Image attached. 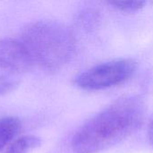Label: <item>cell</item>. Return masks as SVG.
<instances>
[{
	"mask_svg": "<svg viewBox=\"0 0 153 153\" xmlns=\"http://www.w3.org/2000/svg\"><path fill=\"white\" fill-rule=\"evenodd\" d=\"M143 102L136 97L116 100L88 120L72 139L75 153H98L122 142L143 124Z\"/></svg>",
	"mask_w": 153,
	"mask_h": 153,
	"instance_id": "1",
	"label": "cell"
},
{
	"mask_svg": "<svg viewBox=\"0 0 153 153\" xmlns=\"http://www.w3.org/2000/svg\"><path fill=\"white\" fill-rule=\"evenodd\" d=\"M32 64L47 72L65 65L74 54L76 41L73 32L64 24L40 21L29 24L19 39Z\"/></svg>",
	"mask_w": 153,
	"mask_h": 153,
	"instance_id": "2",
	"label": "cell"
},
{
	"mask_svg": "<svg viewBox=\"0 0 153 153\" xmlns=\"http://www.w3.org/2000/svg\"><path fill=\"white\" fill-rule=\"evenodd\" d=\"M32 67L19 39H0V95L14 91Z\"/></svg>",
	"mask_w": 153,
	"mask_h": 153,
	"instance_id": "3",
	"label": "cell"
},
{
	"mask_svg": "<svg viewBox=\"0 0 153 153\" xmlns=\"http://www.w3.org/2000/svg\"><path fill=\"white\" fill-rule=\"evenodd\" d=\"M136 70L133 59H118L106 62L91 67L81 74L75 83L87 91H100L123 84L128 81Z\"/></svg>",
	"mask_w": 153,
	"mask_h": 153,
	"instance_id": "4",
	"label": "cell"
},
{
	"mask_svg": "<svg viewBox=\"0 0 153 153\" xmlns=\"http://www.w3.org/2000/svg\"><path fill=\"white\" fill-rule=\"evenodd\" d=\"M21 126V121L15 117H0V152L16 137Z\"/></svg>",
	"mask_w": 153,
	"mask_h": 153,
	"instance_id": "5",
	"label": "cell"
},
{
	"mask_svg": "<svg viewBox=\"0 0 153 153\" xmlns=\"http://www.w3.org/2000/svg\"><path fill=\"white\" fill-rule=\"evenodd\" d=\"M41 143L40 139L33 134H27L12 141L4 153H30Z\"/></svg>",
	"mask_w": 153,
	"mask_h": 153,
	"instance_id": "6",
	"label": "cell"
},
{
	"mask_svg": "<svg viewBox=\"0 0 153 153\" xmlns=\"http://www.w3.org/2000/svg\"><path fill=\"white\" fill-rule=\"evenodd\" d=\"M117 9L126 12H133L142 8L147 0H107Z\"/></svg>",
	"mask_w": 153,
	"mask_h": 153,
	"instance_id": "7",
	"label": "cell"
},
{
	"mask_svg": "<svg viewBox=\"0 0 153 153\" xmlns=\"http://www.w3.org/2000/svg\"><path fill=\"white\" fill-rule=\"evenodd\" d=\"M148 141L150 143V144L153 147V119L152 120V122L149 125V128H148Z\"/></svg>",
	"mask_w": 153,
	"mask_h": 153,
	"instance_id": "8",
	"label": "cell"
}]
</instances>
